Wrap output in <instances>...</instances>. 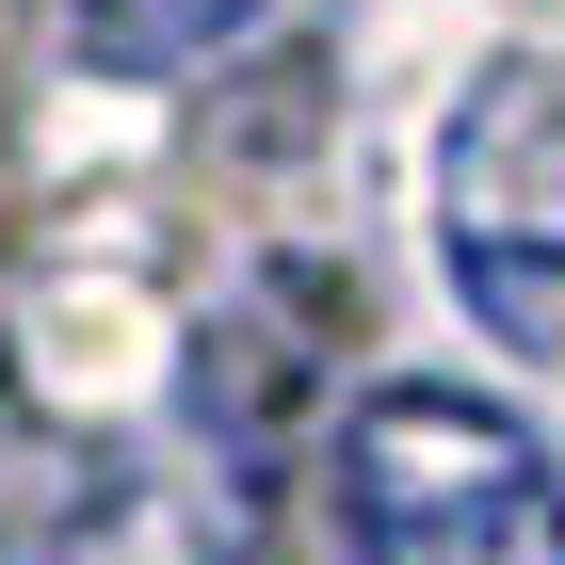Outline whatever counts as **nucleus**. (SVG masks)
Listing matches in <instances>:
<instances>
[{"mask_svg": "<svg viewBox=\"0 0 565 565\" xmlns=\"http://www.w3.org/2000/svg\"><path fill=\"white\" fill-rule=\"evenodd\" d=\"M340 550L355 565H565V469L533 420L469 388H372L340 420Z\"/></svg>", "mask_w": 565, "mask_h": 565, "instance_id": "obj_1", "label": "nucleus"}, {"mask_svg": "<svg viewBox=\"0 0 565 565\" xmlns=\"http://www.w3.org/2000/svg\"><path fill=\"white\" fill-rule=\"evenodd\" d=\"M436 259L501 355H565V65L518 49L436 130Z\"/></svg>", "mask_w": 565, "mask_h": 565, "instance_id": "obj_2", "label": "nucleus"}, {"mask_svg": "<svg viewBox=\"0 0 565 565\" xmlns=\"http://www.w3.org/2000/svg\"><path fill=\"white\" fill-rule=\"evenodd\" d=\"M33 565H243V469L211 436H130L65 484Z\"/></svg>", "mask_w": 565, "mask_h": 565, "instance_id": "obj_3", "label": "nucleus"}, {"mask_svg": "<svg viewBox=\"0 0 565 565\" xmlns=\"http://www.w3.org/2000/svg\"><path fill=\"white\" fill-rule=\"evenodd\" d=\"M226 33H259V0H65V49H82L97 82H178Z\"/></svg>", "mask_w": 565, "mask_h": 565, "instance_id": "obj_4", "label": "nucleus"}]
</instances>
